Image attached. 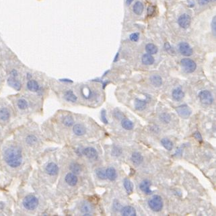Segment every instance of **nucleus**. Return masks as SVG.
Here are the masks:
<instances>
[{
	"mask_svg": "<svg viewBox=\"0 0 216 216\" xmlns=\"http://www.w3.org/2000/svg\"><path fill=\"white\" fill-rule=\"evenodd\" d=\"M65 181L68 185H70L71 187H74L77 184L78 178L76 174L72 172H69L65 176Z\"/></svg>",
	"mask_w": 216,
	"mask_h": 216,
	"instance_id": "13",
	"label": "nucleus"
},
{
	"mask_svg": "<svg viewBox=\"0 0 216 216\" xmlns=\"http://www.w3.org/2000/svg\"><path fill=\"white\" fill-rule=\"evenodd\" d=\"M94 210V207L88 201L82 202L80 205V211L83 213L84 215H91L92 212Z\"/></svg>",
	"mask_w": 216,
	"mask_h": 216,
	"instance_id": "11",
	"label": "nucleus"
},
{
	"mask_svg": "<svg viewBox=\"0 0 216 216\" xmlns=\"http://www.w3.org/2000/svg\"><path fill=\"white\" fill-rule=\"evenodd\" d=\"M123 185L127 194H131L133 191V185L132 182L129 178H125V180L123 181Z\"/></svg>",
	"mask_w": 216,
	"mask_h": 216,
	"instance_id": "27",
	"label": "nucleus"
},
{
	"mask_svg": "<svg viewBox=\"0 0 216 216\" xmlns=\"http://www.w3.org/2000/svg\"><path fill=\"white\" fill-rule=\"evenodd\" d=\"M215 1V0H200V2L202 4H205V3H208L209 2H213Z\"/></svg>",
	"mask_w": 216,
	"mask_h": 216,
	"instance_id": "46",
	"label": "nucleus"
},
{
	"mask_svg": "<svg viewBox=\"0 0 216 216\" xmlns=\"http://www.w3.org/2000/svg\"><path fill=\"white\" fill-rule=\"evenodd\" d=\"M62 122L63 123V125L67 127H70L73 126V124H74V120H73V117L70 115L64 117Z\"/></svg>",
	"mask_w": 216,
	"mask_h": 216,
	"instance_id": "33",
	"label": "nucleus"
},
{
	"mask_svg": "<svg viewBox=\"0 0 216 216\" xmlns=\"http://www.w3.org/2000/svg\"><path fill=\"white\" fill-rule=\"evenodd\" d=\"M193 136L197 141H199L200 142L203 141V138H202V136L201 135V133L199 131L195 132L194 134H193Z\"/></svg>",
	"mask_w": 216,
	"mask_h": 216,
	"instance_id": "41",
	"label": "nucleus"
},
{
	"mask_svg": "<svg viewBox=\"0 0 216 216\" xmlns=\"http://www.w3.org/2000/svg\"><path fill=\"white\" fill-rule=\"evenodd\" d=\"M141 61L142 63L145 65L147 66H150V65H152V64L154 63V58L153 57V56L151 55L150 54H145L142 57L141 59Z\"/></svg>",
	"mask_w": 216,
	"mask_h": 216,
	"instance_id": "28",
	"label": "nucleus"
},
{
	"mask_svg": "<svg viewBox=\"0 0 216 216\" xmlns=\"http://www.w3.org/2000/svg\"><path fill=\"white\" fill-rule=\"evenodd\" d=\"M45 172L50 176H55L59 172V167L55 163L50 162L46 166Z\"/></svg>",
	"mask_w": 216,
	"mask_h": 216,
	"instance_id": "12",
	"label": "nucleus"
},
{
	"mask_svg": "<svg viewBox=\"0 0 216 216\" xmlns=\"http://www.w3.org/2000/svg\"><path fill=\"white\" fill-rule=\"evenodd\" d=\"M82 154L91 160H95L98 158V152L94 148L88 147L82 150Z\"/></svg>",
	"mask_w": 216,
	"mask_h": 216,
	"instance_id": "9",
	"label": "nucleus"
},
{
	"mask_svg": "<svg viewBox=\"0 0 216 216\" xmlns=\"http://www.w3.org/2000/svg\"><path fill=\"white\" fill-rule=\"evenodd\" d=\"M26 88L29 91L33 92H37L40 90V86L39 84L34 80H29L26 84Z\"/></svg>",
	"mask_w": 216,
	"mask_h": 216,
	"instance_id": "15",
	"label": "nucleus"
},
{
	"mask_svg": "<svg viewBox=\"0 0 216 216\" xmlns=\"http://www.w3.org/2000/svg\"><path fill=\"white\" fill-rule=\"evenodd\" d=\"M133 12L137 15H141L144 11V4L140 2H137L133 8Z\"/></svg>",
	"mask_w": 216,
	"mask_h": 216,
	"instance_id": "30",
	"label": "nucleus"
},
{
	"mask_svg": "<svg viewBox=\"0 0 216 216\" xmlns=\"http://www.w3.org/2000/svg\"><path fill=\"white\" fill-rule=\"evenodd\" d=\"M3 159L10 168H18L22 162V151L18 146L12 145L4 150Z\"/></svg>",
	"mask_w": 216,
	"mask_h": 216,
	"instance_id": "1",
	"label": "nucleus"
},
{
	"mask_svg": "<svg viewBox=\"0 0 216 216\" xmlns=\"http://www.w3.org/2000/svg\"><path fill=\"white\" fill-rule=\"evenodd\" d=\"M200 102L205 105H211L213 103V95L208 90H202L199 93Z\"/></svg>",
	"mask_w": 216,
	"mask_h": 216,
	"instance_id": "5",
	"label": "nucleus"
},
{
	"mask_svg": "<svg viewBox=\"0 0 216 216\" xmlns=\"http://www.w3.org/2000/svg\"><path fill=\"white\" fill-rule=\"evenodd\" d=\"M147 103H148V100H142L140 98H136L135 100V108L137 111H144L145 108Z\"/></svg>",
	"mask_w": 216,
	"mask_h": 216,
	"instance_id": "20",
	"label": "nucleus"
},
{
	"mask_svg": "<svg viewBox=\"0 0 216 216\" xmlns=\"http://www.w3.org/2000/svg\"><path fill=\"white\" fill-rule=\"evenodd\" d=\"M191 19L189 15L187 13L182 14L178 19V24L182 29H187L190 26Z\"/></svg>",
	"mask_w": 216,
	"mask_h": 216,
	"instance_id": "8",
	"label": "nucleus"
},
{
	"mask_svg": "<svg viewBox=\"0 0 216 216\" xmlns=\"http://www.w3.org/2000/svg\"><path fill=\"white\" fill-rule=\"evenodd\" d=\"M161 144H162L165 149L168 151L172 150L173 148L172 142L167 138H163L162 140H161Z\"/></svg>",
	"mask_w": 216,
	"mask_h": 216,
	"instance_id": "32",
	"label": "nucleus"
},
{
	"mask_svg": "<svg viewBox=\"0 0 216 216\" xmlns=\"http://www.w3.org/2000/svg\"><path fill=\"white\" fill-rule=\"evenodd\" d=\"M122 153L121 149L119 147H114V148L112 150V155L114 156H119Z\"/></svg>",
	"mask_w": 216,
	"mask_h": 216,
	"instance_id": "38",
	"label": "nucleus"
},
{
	"mask_svg": "<svg viewBox=\"0 0 216 216\" xmlns=\"http://www.w3.org/2000/svg\"><path fill=\"white\" fill-rule=\"evenodd\" d=\"M129 38H130L131 40L133 41V42H137V41L139 40L140 36H139L138 33H133L130 35Z\"/></svg>",
	"mask_w": 216,
	"mask_h": 216,
	"instance_id": "40",
	"label": "nucleus"
},
{
	"mask_svg": "<svg viewBox=\"0 0 216 216\" xmlns=\"http://www.w3.org/2000/svg\"><path fill=\"white\" fill-rule=\"evenodd\" d=\"M64 99L67 102L70 103H76L77 100V97L73 93V92L71 90H69L65 92L64 93Z\"/></svg>",
	"mask_w": 216,
	"mask_h": 216,
	"instance_id": "22",
	"label": "nucleus"
},
{
	"mask_svg": "<svg viewBox=\"0 0 216 216\" xmlns=\"http://www.w3.org/2000/svg\"><path fill=\"white\" fill-rule=\"evenodd\" d=\"M151 84L155 87H160L162 84V80L159 75H152L150 78Z\"/></svg>",
	"mask_w": 216,
	"mask_h": 216,
	"instance_id": "25",
	"label": "nucleus"
},
{
	"mask_svg": "<svg viewBox=\"0 0 216 216\" xmlns=\"http://www.w3.org/2000/svg\"><path fill=\"white\" fill-rule=\"evenodd\" d=\"M211 28H212L213 34L215 36V16L213 18L212 23H211Z\"/></svg>",
	"mask_w": 216,
	"mask_h": 216,
	"instance_id": "43",
	"label": "nucleus"
},
{
	"mask_svg": "<svg viewBox=\"0 0 216 216\" xmlns=\"http://www.w3.org/2000/svg\"><path fill=\"white\" fill-rule=\"evenodd\" d=\"M25 142H26V144L29 145H30V146L34 145L37 144L38 138H37V137L34 134H29L26 137Z\"/></svg>",
	"mask_w": 216,
	"mask_h": 216,
	"instance_id": "26",
	"label": "nucleus"
},
{
	"mask_svg": "<svg viewBox=\"0 0 216 216\" xmlns=\"http://www.w3.org/2000/svg\"><path fill=\"white\" fill-rule=\"evenodd\" d=\"M73 132L77 136H82L86 134V129L82 124H76L73 127Z\"/></svg>",
	"mask_w": 216,
	"mask_h": 216,
	"instance_id": "18",
	"label": "nucleus"
},
{
	"mask_svg": "<svg viewBox=\"0 0 216 216\" xmlns=\"http://www.w3.org/2000/svg\"><path fill=\"white\" fill-rule=\"evenodd\" d=\"M121 125L123 129H125V130H131L133 129L134 125H133V123L130 121L129 119H123L121 121Z\"/></svg>",
	"mask_w": 216,
	"mask_h": 216,
	"instance_id": "29",
	"label": "nucleus"
},
{
	"mask_svg": "<svg viewBox=\"0 0 216 216\" xmlns=\"http://www.w3.org/2000/svg\"><path fill=\"white\" fill-rule=\"evenodd\" d=\"M114 116L116 119H121L123 117V114L121 113V112L114 111Z\"/></svg>",
	"mask_w": 216,
	"mask_h": 216,
	"instance_id": "44",
	"label": "nucleus"
},
{
	"mask_svg": "<svg viewBox=\"0 0 216 216\" xmlns=\"http://www.w3.org/2000/svg\"><path fill=\"white\" fill-rule=\"evenodd\" d=\"M96 174L100 180H105L107 178V175H106V170L104 168H98L96 171Z\"/></svg>",
	"mask_w": 216,
	"mask_h": 216,
	"instance_id": "35",
	"label": "nucleus"
},
{
	"mask_svg": "<svg viewBox=\"0 0 216 216\" xmlns=\"http://www.w3.org/2000/svg\"><path fill=\"white\" fill-rule=\"evenodd\" d=\"M176 111L178 115L183 119H187L192 114L191 108L187 104L178 106L176 108Z\"/></svg>",
	"mask_w": 216,
	"mask_h": 216,
	"instance_id": "6",
	"label": "nucleus"
},
{
	"mask_svg": "<svg viewBox=\"0 0 216 216\" xmlns=\"http://www.w3.org/2000/svg\"><path fill=\"white\" fill-rule=\"evenodd\" d=\"M181 63L184 69V71H185L186 73H191L192 72H194L197 68L196 63L191 59H188V58L182 59L181 61Z\"/></svg>",
	"mask_w": 216,
	"mask_h": 216,
	"instance_id": "4",
	"label": "nucleus"
},
{
	"mask_svg": "<svg viewBox=\"0 0 216 216\" xmlns=\"http://www.w3.org/2000/svg\"><path fill=\"white\" fill-rule=\"evenodd\" d=\"M16 107L20 111H24L29 107V103L24 98H20L16 101Z\"/></svg>",
	"mask_w": 216,
	"mask_h": 216,
	"instance_id": "17",
	"label": "nucleus"
},
{
	"mask_svg": "<svg viewBox=\"0 0 216 216\" xmlns=\"http://www.w3.org/2000/svg\"><path fill=\"white\" fill-rule=\"evenodd\" d=\"M160 121L163 122L164 123L168 124L171 122V116H170L168 113H164L161 114L160 115Z\"/></svg>",
	"mask_w": 216,
	"mask_h": 216,
	"instance_id": "36",
	"label": "nucleus"
},
{
	"mask_svg": "<svg viewBox=\"0 0 216 216\" xmlns=\"http://www.w3.org/2000/svg\"><path fill=\"white\" fill-rule=\"evenodd\" d=\"M10 76L16 77L18 76V71L16 70H13L10 72Z\"/></svg>",
	"mask_w": 216,
	"mask_h": 216,
	"instance_id": "45",
	"label": "nucleus"
},
{
	"mask_svg": "<svg viewBox=\"0 0 216 216\" xmlns=\"http://www.w3.org/2000/svg\"><path fill=\"white\" fill-rule=\"evenodd\" d=\"M151 182L148 180H144L142 181L140 185V188L141 191L144 192L146 195H151L153 193V191L150 189Z\"/></svg>",
	"mask_w": 216,
	"mask_h": 216,
	"instance_id": "14",
	"label": "nucleus"
},
{
	"mask_svg": "<svg viewBox=\"0 0 216 216\" xmlns=\"http://www.w3.org/2000/svg\"><path fill=\"white\" fill-rule=\"evenodd\" d=\"M101 120H102V121L105 125H107V124L108 123L107 118V112H106L104 109H103L102 111H101Z\"/></svg>",
	"mask_w": 216,
	"mask_h": 216,
	"instance_id": "37",
	"label": "nucleus"
},
{
	"mask_svg": "<svg viewBox=\"0 0 216 216\" xmlns=\"http://www.w3.org/2000/svg\"><path fill=\"white\" fill-rule=\"evenodd\" d=\"M8 84L9 86H11L12 88L15 89L17 91H19L21 89V82L15 77L10 76L9 77L8 80Z\"/></svg>",
	"mask_w": 216,
	"mask_h": 216,
	"instance_id": "16",
	"label": "nucleus"
},
{
	"mask_svg": "<svg viewBox=\"0 0 216 216\" xmlns=\"http://www.w3.org/2000/svg\"><path fill=\"white\" fill-rule=\"evenodd\" d=\"M121 214L123 216H135L137 213L134 208L131 206H125L121 209Z\"/></svg>",
	"mask_w": 216,
	"mask_h": 216,
	"instance_id": "24",
	"label": "nucleus"
},
{
	"mask_svg": "<svg viewBox=\"0 0 216 216\" xmlns=\"http://www.w3.org/2000/svg\"><path fill=\"white\" fill-rule=\"evenodd\" d=\"M70 169L72 173L75 174H79L82 172V167L77 162H72L70 165Z\"/></svg>",
	"mask_w": 216,
	"mask_h": 216,
	"instance_id": "31",
	"label": "nucleus"
},
{
	"mask_svg": "<svg viewBox=\"0 0 216 216\" xmlns=\"http://www.w3.org/2000/svg\"><path fill=\"white\" fill-rule=\"evenodd\" d=\"M119 53H117V55H116V56H115V57H114V62H117V60H118V58H119Z\"/></svg>",
	"mask_w": 216,
	"mask_h": 216,
	"instance_id": "48",
	"label": "nucleus"
},
{
	"mask_svg": "<svg viewBox=\"0 0 216 216\" xmlns=\"http://www.w3.org/2000/svg\"><path fill=\"white\" fill-rule=\"evenodd\" d=\"M164 48H165V50H166V51L170 53V54H172V53H174V49H172V47L171 46V45H170L168 43H166L164 45Z\"/></svg>",
	"mask_w": 216,
	"mask_h": 216,
	"instance_id": "39",
	"label": "nucleus"
},
{
	"mask_svg": "<svg viewBox=\"0 0 216 216\" xmlns=\"http://www.w3.org/2000/svg\"><path fill=\"white\" fill-rule=\"evenodd\" d=\"M172 95L174 100H175L176 101H180L184 98V96H185V92L182 91L181 87H178V88H175L172 91Z\"/></svg>",
	"mask_w": 216,
	"mask_h": 216,
	"instance_id": "21",
	"label": "nucleus"
},
{
	"mask_svg": "<svg viewBox=\"0 0 216 216\" xmlns=\"http://www.w3.org/2000/svg\"><path fill=\"white\" fill-rule=\"evenodd\" d=\"M181 154H182V150L178 149V150H176V153H175V154H174V155H181Z\"/></svg>",
	"mask_w": 216,
	"mask_h": 216,
	"instance_id": "47",
	"label": "nucleus"
},
{
	"mask_svg": "<svg viewBox=\"0 0 216 216\" xmlns=\"http://www.w3.org/2000/svg\"><path fill=\"white\" fill-rule=\"evenodd\" d=\"M145 50L150 55H154L157 53L158 48L156 46L152 43H149L145 46Z\"/></svg>",
	"mask_w": 216,
	"mask_h": 216,
	"instance_id": "34",
	"label": "nucleus"
},
{
	"mask_svg": "<svg viewBox=\"0 0 216 216\" xmlns=\"http://www.w3.org/2000/svg\"><path fill=\"white\" fill-rule=\"evenodd\" d=\"M106 175H107V178L111 181H114L117 178V171L113 167H109L106 170Z\"/></svg>",
	"mask_w": 216,
	"mask_h": 216,
	"instance_id": "23",
	"label": "nucleus"
},
{
	"mask_svg": "<svg viewBox=\"0 0 216 216\" xmlns=\"http://www.w3.org/2000/svg\"><path fill=\"white\" fill-rule=\"evenodd\" d=\"M131 159L133 164L135 165V166H140L144 161L143 156H142V155L140 153L137 152V151L132 154Z\"/></svg>",
	"mask_w": 216,
	"mask_h": 216,
	"instance_id": "19",
	"label": "nucleus"
},
{
	"mask_svg": "<svg viewBox=\"0 0 216 216\" xmlns=\"http://www.w3.org/2000/svg\"><path fill=\"white\" fill-rule=\"evenodd\" d=\"M133 2V0H127V1H126V3H127V5L129 6L130 4H131V3Z\"/></svg>",
	"mask_w": 216,
	"mask_h": 216,
	"instance_id": "49",
	"label": "nucleus"
},
{
	"mask_svg": "<svg viewBox=\"0 0 216 216\" xmlns=\"http://www.w3.org/2000/svg\"><path fill=\"white\" fill-rule=\"evenodd\" d=\"M179 50L184 56H191L192 54V49L187 43L182 42L179 44Z\"/></svg>",
	"mask_w": 216,
	"mask_h": 216,
	"instance_id": "10",
	"label": "nucleus"
},
{
	"mask_svg": "<svg viewBox=\"0 0 216 216\" xmlns=\"http://www.w3.org/2000/svg\"><path fill=\"white\" fill-rule=\"evenodd\" d=\"M62 82H73L71 80H68V79H63V80H60Z\"/></svg>",
	"mask_w": 216,
	"mask_h": 216,
	"instance_id": "50",
	"label": "nucleus"
},
{
	"mask_svg": "<svg viewBox=\"0 0 216 216\" xmlns=\"http://www.w3.org/2000/svg\"><path fill=\"white\" fill-rule=\"evenodd\" d=\"M11 118V111L9 108L2 106L0 107V121L6 123Z\"/></svg>",
	"mask_w": 216,
	"mask_h": 216,
	"instance_id": "7",
	"label": "nucleus"
},
{
	"mask_svg": "<svg viewBox=\"0 0 216 216\" xmlns=\"http://www.w3.org/2000/svg\"><path fill=\"white\" fill-rule=\"evenodd\" d=\"M39 205V199L37 197L33 195H27L23 200V205L27 210H34Z\"/></svg>",
	"mask_w": 216,
	"mask_h": 216,
	"instance_id": "3",
	"label": "nucleus"
},
{
	"mask_svg": "<svg viewBox=\"0 0 216 216\" xmlns=\"http://www.w3.org/2000/svg\"><path fill=\"white\" fill-rule=\"evenodd\" d=\"M155 6H149L148 8V15L149 16H152L154 13H155Z\"/></svg>",
	"mask_w": 216,
	"mask_h": 216,
	"instance_id": "42",
	"label": "nucleus"
},
{
	"mask_svg": "<svg viewBox=\"0 0 216 216\" xmlns=\"http://www.w3.org/2000/svg\"><path fill=\"white\" fill-rule=\"evenodd\" d=\"M163 200L160 195H154L148 201L150 208L155 212H159L163 208Z\"/></svg>",
	"mask_w": 216,
	"mask_h": 216,
	"instance_id": "2",
	"label": "nucleus"
}]
</instances>
